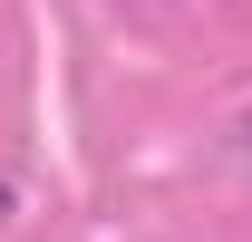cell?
Returning a JSON list of instances; mask_svg holds the SVG:
<instances>
[{
	"mask_svg": "<svg viewBox=\"0 0 252 242\" xmlns=\"http://www.w3.org/2000/svg\"><path fill=\"white\" fill-rule=\"evenodd\" d=\"M10 213H20V194H10V175H0V223H10Z\"/></svg>",
	"mask_w": 252,
	"mask_h": 242,
	"instance_id": "6da1fadb",
	"label": "cell"
}]
</instances>
